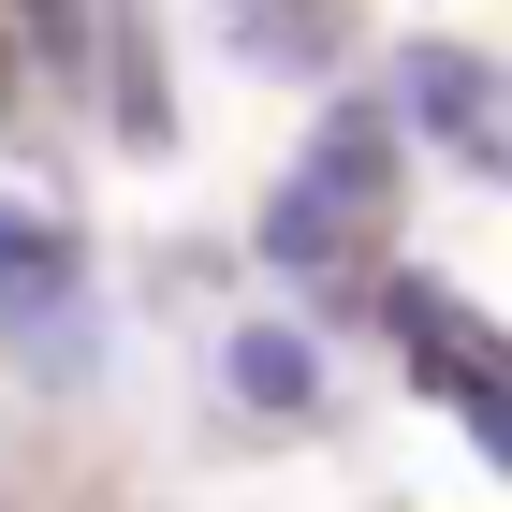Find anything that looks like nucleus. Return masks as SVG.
Wrapping results in <instances>:
<instances>
[{"mask_svg":"<svg viewBox=\"0 0 512 512\" xmlns=\"http://www.w3.org/2000/svg\"><path fill=\"white\" fill-rule=\"evenodd\" d=\"M0 322H74V235L30 220V205H0Z\"/></svg>","mask_w":512,"mask_h":512,"instance_id":"obj_3","label":"nucleus"},{"mask_svg":"<svg viewBox=\"0 0 512 512\" xmlns=\"http://www.w3.org/2000/svg\"><path fill=\"white\" fill-rule=\"evenodd\" d=\"M381 322L410 337V352H425L439 410H454V425H469L483 454L512 469V337H498V322H469L454 293H425V278H395V293H381Z\"/></svg>","mask_w":512,"mask_h":512,"instance_id":"obj_1","label":"nucleus"},{"mask_svg":"<svg viewBox=\"0 0 512 512\" xmlns=\"http://www.w3.org/2000/svg\"><path fill=\"white\" fill-rule=\"evenodd\" d=\"M337 220H352V205L322 191V176H293V191L264 205V264H308V278H322V249H337Z\"/></svg>","mask_w":512,"mask_h":512,"instance_id":"obj_6","label":"nucleus"},{"mask_svg":"<svg viewBox=\"0 0 512 512\" xmlns=\"http://www.w3.org/2000/svg\"><path fill=\"white\" fill-rule=\"evenodd\" d=\"M308 176H322V191H337V205H366V191H381V176H395V103H366V88H352V103L322 118Z\"/></svg>","mask_w":512,"mask_h":512,"instance_id":"obj_5","label":"nucleus"},{"mask_svg":"<svg viewBox=\"0 0 512 512\" xmlns=\"http://www.w3.org/2000/svg\"><path fill=\"white\" fill-rule=\"evenodd\" d=\"M395 103H410V118H425V132H439L454 161H469L483 132H498V103H483V74L454 59V44H410V74H395Z\"/></svg>","mask_w":512,"mask_h":512,"instance_id":"obj_4","label":"nucleus"},{"mask_svg":"<svg viewBox=\"0 0 512 512\" xmlns=\"http://www.w3.org/2000/svg\"><path fill=\"white\" fill-rule=\"evenodd\" d=\"M220 395L264 410V425H308L322 410V352L293 337V322H235V337H220Z\"/></svg>","mask_w":512,"mask_h":512,"instance_id":"obj_2","label":"nucleus"}]
</instances>
